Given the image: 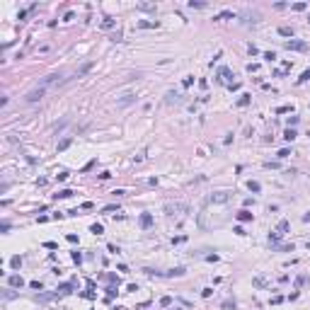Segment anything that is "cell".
<instances>
[{
	"label": "cell",
	"mask_w": 310,
	"mask_h": 310,
	"mask_svg": "<svg viewBox=\"0 0 310 310\" xmlns=\"http://www.w3.org/2000/svg\"><path fill=\"white\" fill-rule=\"evenodd\" d=\"M107 250H109L111 254H116V252H119V247H116V245H107Z\"/></svg>",
	"instance_id": "obj_32"
},
{
	"label": "cell",
	"mask_w": 310,
	"mask_h": 310,
	"mask_svg": "<svg viewBox=\"0 0 310 310\" xmlns=\"http://www.w3.org/2000/svg\"><path fill=\"white\" fill-rule=\"evenodd\" d=\"M252 100V95H240V100H238V107H247Z\"/></svg>",
	"instance_id": "obj_13"
},
{
	"label": "cell",
	"mask_w": 310,
	"mask_h": 310,
	"mask_svg": "<svg viewBox=\"0 0 310 310\" xmlns=\"http://www.w3.org/2000/svg\"><path fill=\"white\" fill-rule=\"evenodd\" d=\"M184 211H189V206H187V204H165V213H167V216L184 213Z\"/></svg>",
	"instance_id": "obj_2"
},
{
	"label": "cell",
	"mask_w": 310,
	"mask_h": 310,
	"mask_svg": "<svg viewBox=\"0 0 310 310\" xmlns=\"http://www.w3.org/2000/svg\"><path fill=\"white\" fill-rule=\"evenodd\" d=\"M293 10H298V12H301V10H305V2H296V5H293Z\"/></svg>",
	"instance_id": "obj_31"
},
{
	"label": "cell",
	"mask_w": 310,
	"mask_h": 310,
	"mask_svg": "<svg viewBox=\"0 0 310 310\" xmlns=\"http://www.w3.org/2000/svg\"><path fill=\"white\" fill-rule=\"evenodd\" d=\"M29 286H32V288H36V291H41V281H29Z\"/></svg>",
	"instance_id": "obj_30"
},
{
	"label": "cell",
	"mask_w": 310,
	"mask_h": 310,
	"mask_svg": "<svg viewBox=\"0 0 310 310\" xmlns=\"http://www.w3.org/2000/svg\"><path fill=\"white\" fill-rule=\"evenodd\" d=\"M303 221H305V223H308V221H310V211H308V213H305V216H303Z\"/></svg>",
	"instance_id": "obj_37"
},
{
	"label": "cell",
	"mask_w": 310,
	"mask_h": 310,
	"mask_svg": "<svg viewBox=\"0 0 310 310\" xmlns=\"http://www.w3.org/2000/svg\"><path fill=\"white\" fill-rule=\"evenodd\" d=\"M172 310H177V308H172Z\"/></svg>",
	"instance_id": "obj_39"
},
{
	"label": "cell",
	"mask_w": 310,
	"mask_h": 310,
	"mask_svg": "<svg viewBox=\"0 0 310 310\" xmlns=\"http://www.w3.org/2000/svg\"><path fill=\"white\" fill-rule=\"evenodd\" d=\"M102 27H104V29H109V27H114V20H111V17H104Z\"/></svg>",
	"instance_id": "obj_21"
},
{
	"label": "cell",
	"mask_w": 310,
	"mask_h": 310,
	"mask_svg": "<svg viewBox=\"0 0 310 310\" xmlns=\"http://www.w3.org/2000/svg\"><path fill=\"white\" fill-rule=\"evenodd\" d=\"M238 221H252V213L247 208H242V211H238Z\"/></svg>",
	"instance_id": "obj_9"
},
{
	"label": "cell",
	"mask_w": 310,
	"mask_h": 310,
	"mask_svg": "<svg viewBox=\"0 0 310 310\" xmlns=\"http://www.w3.org/2000/svg\"><path fill=\"white\" fill-rule=\"evenodd\" d=\"M296 136H298V133H296L293 129H286V131H283V138H286V140H293Z\"/></svg>",
	"instance_id": "obj_17"
},
{
	"label": "cell",
	"mask_w": 310,
	"mask_h": 310,
	"mask_svg": "<svg viewBox=\"0 0 310 310\" xmlns=\"http://www.w3.org/2000/svg\"><path fill=\"white\" fill-rule=\"evenodd\" d=\"M46 95V87H41V85H36L34 90H29L27 95H24V102H29V104H34V102H39L41 97Z\"/></svg>",
	"instance_id": "obj_1"
},
{
	"label": "cell",
	"mask_w": 310,
	"mask_h": 310,
	"mask_svg": "<svg viewBox=\"0 0 310 310\" xmlns=\"http://www.w3.org/2000/svg\"><path fill=\"white\" fill-rule=\"evenodd\" d=\"M281 301H283V296H274V298H272V303H274V305H279Z\"/></svg>",
	"instance_id": "obj_36"
},
{
	"label": "cell",
	"mask_w": 310,
	"mask_h": 310,
	"mask_svg": "<svg viewBox=\"0 0 310 310\" xmlns=\"http://www.w3.org/2000/svg\"><path fill=\"white\" fill-rule=\"evenodd\" d=\"M90 230H92L95 235H102V233H104V228H102V225H100V223H95V225H92Z\"/></svg>",
	"instance_id": "obj_20"
},
{
	"label": "cell",
	"mask_w": 310,
	"mask_h": 310,
	"mask_svg": "<svg viewBox=\"0 0 310 310\" xmlns=\"http://www.w3.org/2000/svg\"><path fill=\"white\" fill-rule=\"evenodd\" d=\"M68 145H70V138H66V140H63V143L58 145V150H63V148H68Z\"/></svg>",
	"instance_id": "obj_34"
},
{
	"label": "cell",
	"mask_w": 310,
	"mask_h": 310,
	"mask_svg": "<svg viewBox=\"0 0 310 310\" xmlns=\"http://www.w3.org/2000/svg\"><path fill=\"white\" fill-rule=\"evenodd\" d=\"M308 22H310V17H308Z\"/></svg>",
	"instance_id": "obj_38"
},
{
	"label": "cell",
	"mask_w": 310,
	"mask_h": 310,
	"mask_svg": "<svg viewBox=\"0 0 310 310\" xmlns=\"http://www.w3.org/2000/svg\"><path fill=\"white\" fill-rule=\"evenodd\" d=\"M305 80H310V70H305V73L298 78V82H305Z\"/></svg>",
	"instance_id": "obj_27"
},
{
	"label": "cell",
	"mask_w": 310,
	"mask_h": 310,
	"mask_svg": "<svg viewBox=\"0 0 310 310\" xmlns=\"http://www.w3.org/2000/svg\"><path fill=\"white\" fill-rule=\"evenodd\" d=\"M288 51H308V44L305 41H296V39H291V41H286L283 44Z\"/></svg>",
	"instance_id": "obj_3"
},
{
	"label": "cell",
	"mask_w": 310,
	"mask_h": 310,
	"mask_svg": "<svg viewBox=\"0 0 310 310\" xmlns=\"http://www.w3.org/2000/svg\"><path fill=\"white\" fill-rule=\"evenodd\" d=\"M107 296H109V298H111V296H116V288H114V286H109V288H107Z\"/></svg>",
	"instance_id": "obj_33"
},
{
	"label": "cell",
	"mask_w": 310,
	"mask_h": 310,
	"mask_svg": "<svg viewBox=\"0 0 310 310\" xmlns=\"http://www.w3.org/2000/svg\"><path fill=\"white\" fill-rule=\"evenodd\" d=\"M274 58H276V53H274V51H267V53H264V61H269V63H272Z\"/></svg>",
	"instance_id": "obj_24"
},
{
	"label": "cell",
	"mask_w": 310,
	"mask_h": 310,
	"mask_svg": "<svg viewBox=\"0 0 310 310\" xmlns=\"http://www.w3.org/2000/svg\"><path fill=\"white\" fill-rule=\"evenodd\" d=\"M10 264H12L15 269H20V264H22V259H20V257H12V259H10Z\"/></svg>",
	"instance_id": "obj_23"
},
{
	"label": "cell",
	"mask_w": 310,
	"mask_h": 310,
	"mask_svg": "<svg viewBox=\"0 0 310 310\" xmlns=\"http://www.w3.org/2000/svg\"><path fill=\"white\" fill-rule=\"evenodd\" d=\"M56 179H58V182H63V179H68V172H61V174H56Z\"/></svg>",
	"instance_id": "obj_35"
},
{
	"label": "cell",
	"mask_w": 310,
	"mask_h": 310,
	"mask_svg": "<svg viewBox=\"0 0 310 310\" xmlns=\"http://www.w3.org/2000/svg\"><path fill=\"white\" fill-rule=\"evenodd\" d=\"M288 155H291V150H288V148H283V150H279V158H281V160H283V158H288Z\"/></svg>",
	"instance_id": "obj_25"
},
{
	"label": "cell",
	"mask_w": 310,
	"mask_h": 310,
	"mask_svg": "<svg viewBox=\"0 0 310 310\" xmlns=\"http://www.w3.org/2000/svg\"><path fill=\"white\" fill-rule=\"evenodd\" d=\"M230 199V194L228 191H216V194H211L208 196V204H225Z\"/></svg>",
	"instance_id": "obj_4"
},
{
	"label": "cell",
	"mask_w": 310,
	"mask_h": 310,
	"mask_svg": "<svg viewBox=\"0 0 310 310\" xmlns=\"http://www.w3.org/2000/svg\"><path fill=\"white\" fill-rule=\"evenodd\" d=\"M247 187H250V189H252V191H259V182H250V184H247Z\"/></svg>",
	"instance_id": "obj_28"
},
{
	"label": "cell",
	"mask_w": 310,
	"mask_h": 310,
	"mask_svg": "<svg viewBox=\"0 0 310 310\" xmlns=\"http://www.w3.org/2000/svg\"><path fill=\"white\" fill-rule=\"evenodd\" d=\"M165 97H167V102H182V95H177V92H167Z\"/></svg>",
	"instance_id": "obj_14"
},
{
	"label": "cell",
	"mask_w": 310,
	"mask_h": 310,
	"mask_svg": "<svg viewBox=\"0 0 310 310\" xmlns=\"http://www.w3.org/2000/svg\"><path fill=\"white\" fill-rule=\"evenodd\" d=\"M70 291H73V286H70V283H63V286H58V293H61V296H66V293H70Z\"/></svg>",
	"instance_id": "obj_16"
},
{
	"label": "cell",
	"mask_w": 310,
	"mask_h": 310,
	"mask_svg": "<svg viewBox=\"0 0 310 310\" xmlns=\"http://www.w3.org/2000/svg\"><path fill=\"white\" fill-rule=\"evenodd\" d=\"M167 276H184V267H177L172 272H167Z\"/></svg>",
	"instance_id": "obj_18"
},
{
	"label": "cell",
	"mask_w": 310,
	"mask_h": 310,
	"mask_svg": "<svg viewBox=\"0 0 310 310\" xmlns=\"http://www.w3.org/2000/svg\"><path fill=\"white\" fill-rule=\"evenodd\" d=\"M73 194H75V191H73V189H61V191H58V194H56V199H70V196H73Z\"/></svg>",
	"instance_id": "obj_8"
},
{
	"label": "cell",
	"mask_w": 310,
	"mask_h": 310,
	"mask_svg": "<svg viewBox=\"0 0 310 310\" xmlns=\"http://www.w3.org/2000/svg\"><path fill=\"white\" fill-rule=\"evenodd\" d=\"M230 17H235V15H233L230 10H225V12H221V15L216 17V20H230Z\"/></svg>",
	"instance_id": "obj_19"
},
{
	"label": "cell",
	"mask_w": 310,
	"mask_h": 310,
	"mask_svg": "<svg viewBox=\"0 0 310 310\" xmlns=\"http://www.w3.org/2000/svg\"><path fill=\"white\" fill-rule=\"evenodd\" d=\"M182 85H184V87H191V85H194V78H191V75H189V78H184V80H182Z\"/></svg>",
	"instance_id": "obj_22"
},
{
	"label": "cell",
	"mask_w": 310,
	"mask_h": 310,
	"mask_svg": "<svg viewBox=\"0 0 310 310\" xmlns=\"http://www.w3.org/2000/svg\"><path fill=\"white\" fill-rule=\"evenodd\" d=\"M138 27H140V29H153V27H158V22H148V20H143V22H138Z\"/></svg>",
	"instance_id": "obj_11"
},
{
	"label": "cell",
	"mask_w": 310,
	"mask_h": 310,
	"mask_svg": "<svg viewBox=\"0 0 310 310\" xmlns=\"http://www.w3.org/2000/svg\"><path fill=\"white\" fill-rule=\"evenodd\" d=\"M73 262H78V264H80V262H82V254H80V252H73Z\"/></svg>",
	"instance_id": "obj_29"
},
{
	"label": "cell",
	"mask_w": 310,
	"mask_h": 310,
	"mask_svg": "<svg viewBox=\"0 0 310 310\" xmlns=\"http://www.w3.org/2000/svg\"><path fill=\"white\" fill-rule=\"evenodd\" d=\"M286 230H288V221H281V223L276 225V233H281V235H283Z\"/></svg>",
	"instance_id": "obj_15"
},
{
	"label": "cell",
	"mask_w": 310,
	"mask_h": 310,
	"mask_svg": "<svg viewBox=\"0 0 310 310\" xmlns=\"http://www.w3.org/2000/svg\"><path fill=\"white\" fill-rule=\"evenodd\" d=\"M279 34L281 36H293V27H286L283 24V27H279Z\"/></svg>",
	"instance_id": "obj_10"
},
{
	"label": "cell",
	"mask_w": 310,
	"mask_h": 310,
	"mask_svg": "<svg viewBox=\"0 0 310 310\" xmlns=\"http://www.w3.org/2000/svg\"><path fill=\"white\" fill-rule=\"evenodd\" d=\"M252 283H254L257 288H264V286H267V279H264V276H254V281H252Z\"/></svg>",
	"instance_id": "obj_12"
},
{
	"label": "cell",
	"mask_w": 310,
	"mask_h": 310,
	"mask_svg": "<svg viewBox=\"0 0 310 310\" xmlns=\"http://www.w3.org/2000/svg\"><path fill=\"white\" fill-rule=\"evenodd\" d=\"M230 75H233V73H230V68H225V66L218 70V80H221V82H228V85H230Z\"/></svg>",
	"instance_id": "obj_6"
},
{
	"label": "cell",
	"mask_w": 310,
	"mask_h": 310,
	"mask_svg": "<svg viewBox=\"0 0 310 310\" xmlns=\"http://www.w3.org/2000/svg\"><path fill=\"white\" fill-rule=\"evenodd\" d=\"M7 283H10L12 288H22V286H24V279H22L20 274H12L10 279H7Z\"/></svg>",
	"instance_id": "obj_5"
},
{
	"label": "cell",
	"mask_w": 310,
	"mask_h": 310,
	"mask_svg": "<svg viewBox=\"0 0 310 310\" xmlns=\"http://www.w3.org/2000/svg\"><path fill=\"white\" fill-rule=\"evenodd\" d=\"M160 305H165V308H167V305H172V298H170V296H165V298L160 301Z\"/></svg>",
	"instance_id": "obj_26"
},
{
	"label": "cell",
	"mask_w": 310,
	"mask_h": 310,
	"mask_svg": "<svg viewBox=\"0 0 310 310\" xmlns=\"http://www.w3.org/2000/svg\"><path fill=\"white\" fill-rule=\"evenodd\" d=\"M150 225H153V216H150V213H140V228L148 230Z\"/></svg>",
	"instance_id": "obj_7"
}]
</instances>
